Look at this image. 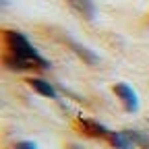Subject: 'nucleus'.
Returning a JSON list of instances; mask_svg holds the SVG:
<instances>
[{
    "mask_svg": "<svg viewBox=\"0 0 149 149\" xmlns=\"http://www.w3.org/2000/svg\"><path fill=\"white\" fill-rule=\"evenodd\" d=\"M79 128H81V133L87 135V137H95V139H102V137H108L110 130L95 122V120H91V118H79Z\"/></svg>",
    "mask_w": 149,
    "mask_h": 149,
    "instance_id": "nucleus-4",
    "label": "nucleus"
},
{
    "mask_svg": "<svg viewBox=\"0 0 149 149\" xmlns=\"http://www.w3.org/2000/svg\"><path fill=\"white\" fill-rule=\"evenodd\" d=\"M66 4L74 13H79L83 19H87V21H91L95 17V4H93V0H66Z\"/></svg>",
    "mask_w": 149,
    "mask_h": 149,
    "instance_id": "nucleus-5",
    "label": "nucleus"
},
{
    "mask_svg": "<svg viewBox=\"0 0 149 149\" xmlns=\"http://www.w3.org/2000/svg\"><path fill=\"white\" fill-rule=\"evenodd\" d=\"M114 95L120 100V104H122V108L126 112L135 114V112L139 110V97H137L135 89L130 87L128 83H116L114 85Z\"/></svg>",
    "mask_w": 149,
    "mask_h": 149,
    "instance_id": "nucleus-2",
    "label": "nucleus"
},
{
    "mask_svg": "<svg viewBox=\"0 0 149 149\" xmlns=\"http://www.w3.org/2000/svg\"><path fill=\"white\" fill-rule=\"evenodd\" d=\"M66 42H68V46L72 48V52L77 54L83 62H87V64H91V66L100 62V56H97L95 52H93V50L85 48V46H83V44H79V42H72V40H66Z\"/></svg>",
    "mask_w": 149,
    "mask_h": 149,
    "instance_id": "nucleus-6",
    "label": "nucleus"
},
{
    "mask_svg": "<svg viewBox=\"0 0 149 149\" xmlns=\"http://www.w3.org/2000/svg\"><path fill=\"white\" fill-rule=\"evenodd\" d=\"M4 40L8 48V56L4 64L10 70H29V68H48L50 62L35 50V46L27 40V35L21 31L8 29L4 31Z\"/></svg>",
    "mask_w": 149,
    "mask_h": 149,
    "instance_id": "nucleus-1",
    "label": "nucleus"
},
{
    "mask_svg": "<svg viewBox=\"0 0 149 149\" xmlns=\"http://www.w3.org/2000/svg\"><path fill=\"white\" fill-rule=\"evenodd\" d=\"M130 135H133L137 147H141V149H149V133H145V130H135V128H130Z\"/></svg>",
    "mask_w": 149,
    "mask_h": 149,
    "instance_id": "nucleus-8",
    "label": "nucleus"
},
{
    "mask_svg": "<svg viewBox=\"0 0 149 149\" xmlns=\"http://www.w3.org/2000/svg\"><path fill=\"white\" fill-rule=\"evenodd\" d=\"M27 83H29V87H31L35 93H40V95H44V97H48V100H54V97H56V89H54L52 83H48L46 79L29 77Z\"/></svg>",
    "mask_w": 149,
    "mask_h": 149,
    "instance_id": "nucleus-7",
    "label": "nucleus"
},
{
    "mask_svg": "<svg viewBox=\"0 0 149 149\" xmlns=\"http://www.w3.org/2000/svg\"><path fill=\"white\" fill-rule=\"evenodd\" d=\"M13 149H37V145L33 141H19L13 145Z\"/></svg>",
    "mask_w": 149,
    "mask_h": 149,
    "instance_id": "nucleus-9",
    "label": "nucleus"
},
{
    "mask_svg": "<svg viewBox=\"0 0 149 149\" xmlns=\"http://www.w3.org/2000/svg\"><path fill=\"white\" fill-rule=\"evenodd\" d=\"M106 139L110 141V145L114 149H133L137 145L133 135H130V128L128 130H110Z\"/></svg>",
    "mask_w": 149,
    "mask_h": 149,
    "instance_id": "nucleus-3",
    "label": "nucleus"
}]
</instances>
